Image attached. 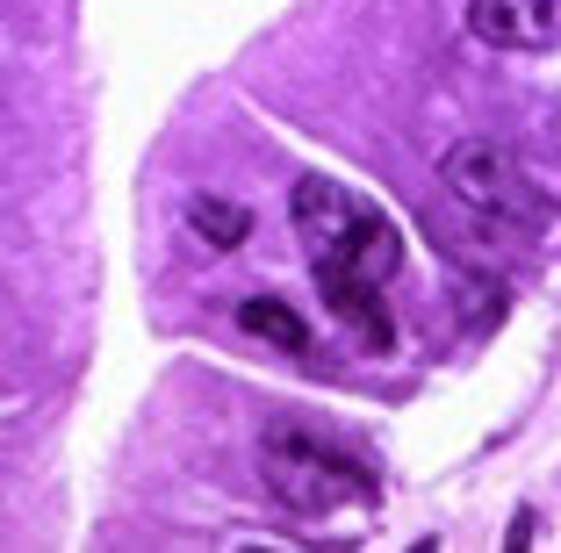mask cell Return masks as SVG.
I'll list each match as a JSON object with an SVG mask.
<instances>
[{
    "label": "cell",
    "instance_id": "1",
    "mask_svg": "<svg viewBox=\"0 0 561 553\" xmlns=\"http://www.w3.org/2000/svg\"><path fill=\"white\" fill-rule=\"evenodd\" d=\"M288 201H296V238H302V252H310L317 274L389 280L403 266L397 223H389L375 201H360L353 187H339V180H324V173H302Z\"/></svg>",
    "mask_w": 561,
    "mask_h": 553
},
{
    "label": "cell",
    "instance_id": "2",
    "mask_svg": "<svg viewBox=\"0 0 561 553\" xmlns=\"http://www.w3.org/2000/svg\"><path fill=\"white\" fill-rule=\"evenodd\" d=\"M439 173H446V187H454V201H461L490 238H504V244H547V238H561L554 201L533 187L526 165H518L504 145L468 137V145H454L439 159Z\"/></svg>",
    "mask_w": 561,
    "mask_h": 553
},
{
    "label": "cell",
    "instance_id": "3",
    "mask_svg": "<svg viewBox=\"0 0 561 553\" xmlns=\"http://www.w3.org/2000/svg\"><path fill=\"white\" fill-rule=\"evenodd\" d=\"M260 468H266V488H274L296 518L375 504V468L353 460L346 446H331L324 431H302V424H274V431H266L260 439Z\"/></svg>",
    "mask_w": 561,
    "mask_h": 553
},
{
    "label": "cell",
    "instance_id": "4",
    "mask_svg": "<svg viewBox=\"0 0 561 553\" xmlns=\"http://www.w3.org/2000/svg\"><path fill=\"white\" fill-rule=\"evenodd\" d=\"M468 30L496 50H561V0H468Z\"/></svg>",
    "mask_w": 561,
    "mask_h": 553
},
{
    "label": "cell",
    "instance_id": "5",
    "mask_svg": "<svg viewBox=\"0 0 561 553\" xmlns=\"http://www.w3.org/2000/svg\"><path fill=\"white\" fill-rule=\"evenodd\" d=\"M317 295H324V310L367 345V353H389L397 345V316L381 302V280H360V274H317Z\"/></svg>",
    "mask_w": 561,
    "mask_h": 553
},
{
    "label": "cell",
    "instance_id": "6",
    "mask_svg": "<svg viewBox=\"0 0 561 553\" xmlns=\"http://www.w3.org/2000/svg\"><path fill=\"white\" fill-rule=\"evenodd\" d=\"M238 324H245V338L274 345V353H310V324H302L280 295H252L245 310H238Z\"/></svg>",
    "mask_w": 561,
    "mask_h": 553
},
{
    "label": "cell",
    "instance_id": "7",
    "mask_svg": "<svg viewBox=\"0 0 561 553\" xmlns=\"http://www.w3.org/2000/svg\"><path fill=\"white\" fill-rule=\"evenodd\" d=\"M187 223H195L202 238L216 244V252H238V244L252 238V209H245V201H224V195H195Z\"/></svg>",
    "mask_w": 561,
    "mask_h": 553
},
{
    "label": "cell",
    "instance_id": "8",
    "mask_svg": "<svg viewBox=\"0 0 561 553\" xmlns=\"http://www.w3.org/2000/svg\"><path fill=\"white\" fill-rule=\"evenodd\" d=\"M461 310H468V331H490L496 316H504V288H476V280L461 274Z\"/></svg>",
    "mask_w": 561,
    "mask_h": 553
}]
</instances>
